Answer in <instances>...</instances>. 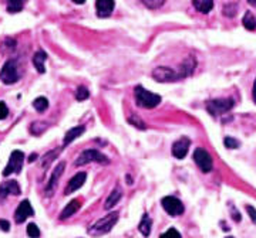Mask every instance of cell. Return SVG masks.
<instances>
[{
  "label": "cell",
  "mask_w": 256,
  "mask_h": 238,
  "mask_svg": "<svg viewBox=\"0 0 256 238\" xmlns=\"http://www.w3.org/2000/svg\"><path fill=\"white\" fill-rule=\"evenodd\" d=\"M195 67H197V60L194 57H187L181 66H179V71H178V78H187L189 77L194 71H195Z\"/></svg>",
  "instance_id": "14"
},
{
  "label": "cell",
  "mask_w": 256,
  "mask_h": 238,
  "mask_svg": "<svg viewBox=\"0 0 256 238\" xmlns=\"http://www.w3.org/2000/svg\"><path fill=\"white\" fill-rule=\"evenodd\" d=\"M88 96H90V93H88V90L85 87H79L77 88V91H76V99L77 101H84Z\"/></svg>",
  "instance_id": "30"
},
{
  "label": "cell",
  "mask_w": 256,
  "mask_h": 238,
  "mask_svg": "<svg viewBox=\"0 0 256 238\" xmlns=\"http://www.w3.org/2000/svg\"><path fill=\"white\" fill-rule=\"evenodd\" d=\"M85 131V128L84 126H74V128H71V129H68L66 135H64V139H63V145H70L74 139H77L79 136H81L83 133Z\"/></svg>",
  "instance_id": "18"
},
{
  "label": "cell",
  "mask_w": 256,
  "mask_h": 238,
  "mask_svg": "<svg viewBox=\"0 0 256 238\" xmlns=\"http://www.w3.org/2000/svg\"><path fill=\"white\" fill-rule=\"evenodd\" d=\"M252 98H254V101H255V104H256V79H255V82H254V91H252Z\"/></svg>",
  "instance_id": "38"
},
{
  "label": "cell",
  "mask_w": 256,
  "mask_h": 238,
  "mask_svg": "<svg viewBox=\"0 0 256 238\" xmlns=\"http://www.w3.org/2000/svg\"><path fill=\"white\" fill-rule=\"evenodd\" d=\"M135 102L140 108H145V109H152L157 105H160L161 102V96L157 94L151 93L148 90L142 88L141 85L135 87Z\"/></svg>",
  "instance_id": "1"
},
{
  "label": "cell",
  "mask_w": 256,
  "mask_h": 238,
  "mask_svg": "<svg viewBox=\"0 0 256 238\" xmlns=\"http://www.w3.org/2000/svg\"><path fill=\"white\" fill-rule=\"evenodd\" d=\"M160 238H182V237H181V234L176 231L175 228H170V230H168L167 233H164Z\"/></svg>",
  "instance_id": "34"
},
{
  "label": "cell",
  "mask_w": 256,
  "mask_h": 238,
  "mask_svg": "<svg viewBox=\"0 0 256 238\" xmlns=\"http://www.w3.org/2000/svg\"><path fill=\"white\" fill-rule=\"evenodd\" d=\"M235 105V101L232 98H227V99H212L206 102V111L212 115V117H218L222 115L225 112L230 111Z\"/></svg>",
  "instance_id": "4"
},
{
  "label": "cell",
  "mask_w": 256,
  "mask_h": 238,
  "mask_svg": "<svg viewBox=\"0 0 256 238\" xmlns=\"http://www.w3.org/2000/svg\"><path fill=\"white\" fill-rule=\"evenodd\" d=\"M85 179H87V174L84 172L77 173L76 176H73V177L70 179V182H68L67 189H66V194H71L73 191L79 190L81 186L84 185Z\"/></svg>",
  "instance_id": "15"
},
{
  "label": "cell",
  "mask_w": 256,
  "mask_h": 238,
  "mask_svg": "<svg viewBox=\"0 0 256 238\" xmlns=\"http://www.w3.org/2000/svg\"><path fill=\"white\" fill-rule=\"evenodd\" d=\"M248 3H249L251 6H256V0H248Z\"/></svg>",
  "instance_id": "40"
},
{
  "label": "cell",
  "mask_w": 256,
  "mask_h": 238,
  "mask_svg": "<svg viewBox=\"0 0 256 238\" xmlns=\"http://www.w3.org/2000/svg\"><path fill=\"white\" fill-rule=\"evenodd\" d=\"M6 1H7V12L9 13H19L25 6V0H6Z\"/></svg>",
  "instance_id": "24"
},
{
  "label": "cell",
  "mask_w": 256,
  "mask_h": 238,
  "mask_svg": "<svg viewBox=\"0 0 256 238\" xmlns=\"http://www.w3.org/2000/svg\"><path fill=\"white\" fill-rule=\"evenodd\" d=\"M80 206H81L80 200H77V198H76V200H71L67 206H66V209L60 213V217H58V218H60V220H66V218H68V217H71L73 214L77 213V210L80 209Z\"/></svg>",
  "instance_id": "17"
},
{
  "label": "cell",
  "mask_w": 256,
  "mask_h": 238,
  "mask_svg": "<svg viewBox=\"0 0 256 238\" xmlns=\"http://www.w3.org/2000/svg\"><path fill=\"white\" fill-rule=\"evenodd\" d=\"M194 160H195L197 166L203 173H208L212 170V158H211V155L205 149H202V147L195 149V152H194Z\"/></svg>",
  "instance_id": "7"
},
{
  "label": "cell",
  "mask_w": 256,
  "mask_h": 238,
  "mask_svg": "<svg viewBox=\"0 0 256 238\" xmlns=\"http://www.w3.org/2000/svg\"><path fill=\"white\" fill-rule=\"evenodd\" d=\"M141 1L145 7H148L149 10H157V9L162 7L165 3V0H141Z\"/></svg>",
  "instance_id": "27"
},
{
  "label": "cell",
  "mask_w": 256,
  "mask_h": 238,
  "mask_svg": "<svg viewBox=\"0 0 256 238\" xmlns=\"http://www.w3.org/2000/svg\"><path fill=\"white\" fill-rule=\"evenodd\" d=\"M117 221H118V213H110V214L104 215L103 218H100L97 223H94V224L88 228V234H91V236H103V234H107L108 231H111V228L115 225Z\"/></svg>",
  "instance_id": "2"
},
{
  "label": "cell",
  "mask_w": 256,
  "mask_h": 238,
  "mask_svg": "<svg viewBox=\"0 0 256 238\" xmlns=\"http://www.w3.org/2000/svg\"><path fill=\"white\" fill-rule=\"evenodd\" d=\"M192 4L197 12L203 14H208L214 9V0H192Z\"/></svg>",
  "instance_id": "19"
},
{
  "label": "cell",
  "mask_w": 256,
  "mask_h": 238,
  "mask_svg": "<svg viewBox=\"0 0 256 238\" xmlns=\"http://www.w3.org/2000/svg\"><path fill=\"white\" fill-rule=\"evenodd\" d=\"M7 194H13V196L20 194V186L17 185L16 180L6 182L4 185L0 186V198H4Z\"/></svg>",
  "instance_id": "16"
},
{
  "label": "cell",
  "mask_w": 256,
  "mask_h": 238,
  "mask_svg": "<svg viewBox=\"0 0 256 238\" xmlns=\"http://www.w3.org/2000/svg\"><path fill=\"white\" fill-rule=\"evenodd\" d=\"M64 169H66V163H58L56 167H54V172L52 174V177H50V182H49V185L46 187V194L50 197L52 194H53V191L56 190V186H57V180L60 179V176L63 174L64 172Z\"/></svg>",
  "instance_id": "12"
},
{
  "label": "cell",
  "mask_w": 256,
  "mask_h": 238,
  "mask_svg": "<svg viewBox=\"0 0 256 238\" xmlns=\"http://www.w3.org/2000/svg\"><path fill=\"white\" fill-rule=\"evenodd\" d=\"M161 204L164 210L168 213L171 217H178L184 213V204L181 203V200L172 197V196H167V197L162 198Z\"/></svg>",
  "instance_id": "8"
},
{
  "label": "cell",
  "mask_w": 256,
  "mask_h": 238,
  "mask_svg": "<svg viewBox=\"0 0 256 238\" xmlns=\"http://www.w3.org/2000/svg\"><path fill=\"white\" fill-rule=\"evenodd\" d=\"M27 236L30 238H39L40 237V230L36 224H28L27 225Z\"/></svg>",
  "instance_id": "28"
},
{
  "label": "cell",
  "mask_w": 256,
  "mask_h": 238,
  "mask_svg": "<svg viewBox=\"0 0 256 238\" xmlns=\"http://www.w3.org/2000/svg\"><path fill=\"white\" fill-rule=\"evenodd\" d=\"M242 23H243V27L246 28V30H249V31H254L256 28V19L254 14L251 13V12H246L245 16H243L242 19Z\"/></svg>",
  "instance_id": "23"
},
{
  "label": "cell",
  "mask_w": 256,
  "mask_h": 238,
  "mask_svg": "<svg viewBox=\"0 0 256 238\" xmlns=\"http://www.w3.org/2000/svg\"><path fill=\"white\" fill-rule=\"evenodd\" d=\"M91 162H97V163H101V165H108L110 163L107 156L103 155L101 152H98L95 149H87L77 158V160L74 162V165L77 167H80V166H84V165L91 163Z\"/></svg>",
  "instance_id": "3"
},
{
  "label": "cell",
  "mask_w": 256,
  "mask_h": 238,
  "mask_svg": "<svg viewBox=\"0 0 256 238\" xmlns=\"http://www.w3.org/2000/svg\"><path fill=\"white\" fill-rule=\"evenodd\" d=\"M227 238H232V237H227Z\"/></svg>",
  "instance_id": "42"
},
{
  "label": "cell",
  "mask_w": 256,
  "mask_h": 238,
  "mask_svg": "<svg viewBox=\"0 0 256 238\" xmlns=\"http://www.w3.org/2000/svg\"><path fill=\"white\" fill-rule=\"evenodd\" d=\"M189 146H191V141L188 138H181L179 141H176L175 143L172 145V155L176 159H184L187 156L189 150Z\"/></svg>",
  "instance_id": "13"
},
{
  "label": "cell",
  "mask_w": 256,
  "mask_h": 238,
  "mask_svg": "<svg viewBox=\"0 0 256 238\" xmlns=\"http://www.w3.org/2000/svg\"><path fill=\"white\" fill-rule=\"evenodd\" d=\"M58 153H60V149H58V150H56V152H54V150L49 152V153H47V155H46V156L43 158V163H41V166H43V167H47V166H49V165L52 163V160H53V159L56 158V156H57Z\"/></svg>",
  "instance_id": "29"
},
{
  "label": "cell",
  "mask_w": 256,
  "mask_h": 238,
  "mask_svg": "<svg viewBox=\"0 0 256 238\" xmlns=\"http://www.w3.org/2000/svg\"><path fill=\"white\" fill-rule=\"evenodd\" d=\"M238 10V3H228L222 7V13L227 17H233Z\"/></svg>",
  "instance_id": "26"
},
{
  "label": "cell",
  "mask_w": 256,
  "mask_h": 238,
  "mask_svg": "<svg viewBox=\"0 0 256 238\" xmlns=\"http://www.w3.org/2000/svg\"><path fill=\"white\" fill-rule=\"evenodd\" d=\"M128 122H130V123H133V126L138 128V129H147V125H145L142 120H140V119L137 118V117H134V118H130L128 119Z\"/></svg>",
  "instance_id": "32"
},
{
  "label": "cell",
  "mask_w": 256,
  "mask_h": 238,
  "mask_svg": "<svg viewBox=\"0 0 256 238\" xmlns=\"http://www.w3.org/2000/svg\"><path fill=\"white\" fill-rule=\"evenodd\" d=\"M36 158H37V155H36V153L30 155V158H28V162H30V163H31V162H34V160H36Z\"/></svg>",
  "instance_id": "39"
},
{
  "label": "cell",
  "mask_w": 256,
  "mask_h": 238,
  "mask_svg": "<svg viewBox=\"0 0 256 238\" xmlns=\"http://www.w3.org/2000/svg\"><path fill=\"white\" fill-rule=\"evenodd\" d=\"M19 66L16 60H9L4 63V66L0 71V79L3 84H14L19 79Z\"/></svg>",
  "instance_id": "5"
},
{
  "label": "cell",
  "mask_w": 256,
  "mask_h": 238,
  "mask_svg": "<svg viewBox=\"0 0 256 238\" xmlns=\"http://www.w3.org/2000/svg\"><path fill=\"white\" fill-rule=\"evenodd\" d=\"M7 115H9V109H7V106H6L4 102H0V120L7 118Z\"/></svg>",
  "instance_id": "35"
},
{
  "label": "cell",
  "mask_w": 256,
  "mask_h": 238,
  "mask_svg": "<svg viewBox=\"0 0 256 238\" xmlns=\"http://www.w3.org/2000/svg\"><path fill=\"white\" fill-rule=\"evenodd\" d=\"M224 145L225 147H228V149H236V147H239V141H236V139H233V138H230V136H227L225 139H224Z\"/></svg>",
  "instance_id": "31"
},
{
  "label": "cell",
  "mask_w": 256,
  "mask_h": 238,
  "mask_svg": "<svg viewBox=\"0 0 256 238\" xmlns=\"http://www.w3.org/2000/svg\"><path fill=\"white\" fill-rule=\"evenodd\" d=\"M33 106H34V109H36L37 112H44V111L49 108V99L44 98V96H39V98L34 99Z\"/></svg>",
  "instance_id": "25"
},
{
  "label": "cell",
  "mask_w": 256,
  "mask_h": 238,
  "mask_svg": "<svg viewBox=\"0 0 256 238\" xmlns=\"http://www.w3.org/2000/svg\"><path fill=\"white\" fill-rule=\"evenodd\" d=\"M0 228L3 231H10V223L7 220H0Z\"/></svg>",
  "instance_id": "37"
},
{
  "label": "cell",
  "mask_w": 256,
  "mask_h": 238,
  "mask_svg": "<svg viewBox=\"0 0 256 238\" xmlns=\"http://www.w3.org/2000/svg\"><path fill=\"white\" fill-rule=\"evenodd\" d=\"M121 196H122L121 189H120V187H115V189L110 193V196L107 197V200H106V203H104V209H106V210H110L111 207H114V206L120 201Z\"/></svg>",
  "instance_id": "20"
},
{
  "label": "cell",
  "mask_w": 256,
  "mask_h": 238,
  "mask_svg": "<svg viewBox=\"0 0 256 238\" xmlns=\"http://www.w3.org/2000/svg\"><path fill=\"white\" fill-rule=\"evenodd\" d=\"M23 162H25V153L22 150H13L12 155H10L7 166L3 170V176L6 177L12 173H20L22 167H23Z\"/></svg>",
  "instance_id": "6"
},
{
  "label": "cell",
  "mask_w": 256,
  "mask_h": 238,
  "mask_svg": "<svg viewBox=\"0 0 256 238\" xmlns=\"http://www.w3.org/2000/svg\"><path fill=\"white\" fill-rule=\"evenodd\" d=\"M46 60H47V54L44 53V51H37V53L34 54V57H33V64L36 67V70L43 74L44 71H46V68H44V63H46Z\"/></svg>",
  "instance_id": "21"
},
{
  "label": "cell",
  "mask_w": 256,
  "mask_h": 238,
  "mask_svg": "<svg viewBox=\"0 0 256 238\" xmlns=\"http://www.w3.org/2000/svg\"><path fill=\"white\" fill-rule=\"evenodd\" d=\"M151 225H152V221H151V218H149L148 215L145 214V215L142 217L140 225H138V230H140V233H141L144 237H148L149 234H151Z\"/></svg>",
  "instance_id": "22"
},
{
  "label": "cell",
  "mask_w": 256,
  "mask_h": 238,
  "mask_svg": "<svg viewBox=\"0 0 256 238\" xmlns=\"http://www.w3.org/2000/svg\"><path fill=\"white\" fill-rule=\"evenodd\" d=\"M33 214H34V210H33L30 201L28 200H23L19 204V207L16 209V212H14V220H16L17 224H20V223H25L27 218L30 215H33Z\"/></svg>",
  "instance_id": "10"
},
{
  "label": "cell",
  "mask_w": 256,
  "mask_h": 238,
  "mask_svg": "<svg viewBox=\"0 0 256 238\" xmlns=\"http://www.w3.org/2000/svg\"><path fill=\"white\" fill-rule=\"evenodd\" d=\"M152 78L158 82H172V81L179 79L178 72H175L174 70H171L168 67H157L152 71Z\"/></svg>",
  "instance_id": "9"
},
{
  "label": "cell",
  "mask_w": 256,
  "mask_h": 238,
  "mask_svg": "<svg viewBox=\"0 0 256 238\" xmlns=\"http://www.w3.org/2000/svg\"><path fill=\"white\" fill-rule=\"evenodd\" d=\"M44 123H39V122H36V123H33L31 125V128H30V131L33 135H40L44 129H46V126H43Z\"/></svg>",
  "instance_id": "33"
},
{
  "label": "cell",
  "mask_w": 256,
  "mask_h": 238,
  "mask_svg": "<svg viewBox=\"0 0 256 238\" xmlns=\"http://www.w3.org/2000/svg\"><path fill=\"white\" fill-rule=\"evenodd\" d=\"M73 1H74V3H77V4H83L85 0H73Z\"/></svg>",
  "instance_id": "41"
},
{
  "label": "cell",
  "mask_w": 256,
  "mask_h": 238,
  "mask_svg": "<svg viewBox=\"0 0 256 238\" xmlns=\"http://www.w3.org/2000/svg\"><path fill=\"white\" fill-rule=\"evenodd\" d=\"M246 212L249 214V217H251V220L256 223V210L252 207V206H246Z\"/></svg>",
  "instance_id": "36"
},
{
  "label": "cell",
  "mask_w": 256,
  "mask_h": 238,
  "mask_svg": "<svg viewBox=\"0 0 256 238\" xmlns=\"http://www.w3.org/2000/svg\"><path fill=\"white\" fill-rule=\"evenodd\" d=\"M114 0H95V10H97V16L101 19H107L113 14L114 10Z\"/></svg>",
  "instance_id": "11"
}]
</instances>
